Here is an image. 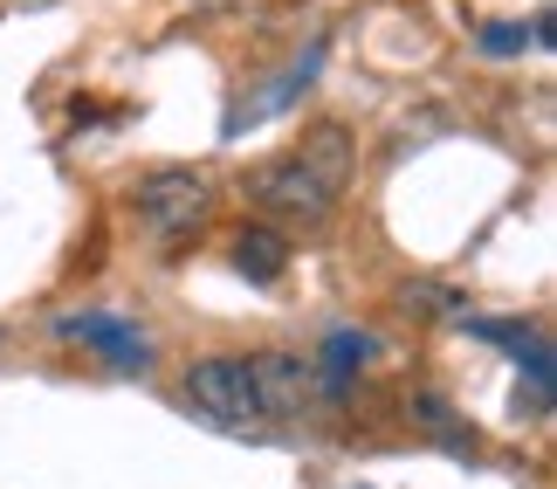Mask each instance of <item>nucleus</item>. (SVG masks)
I'll list each match as a JSON object with an SVG mask.
<instances>
[{
	"label": "nucleus",
	"mask_w": 557,
	"mask_h": 489,
	"mask_svg": "<svg viewBox=\"0 0 557 489\" xmlns=\"http://www.w3.org/2000/svg\"><path fill=\"white\" fill-rule=\"evenodd\" d=\"M317 70H324V41H310V49H304V56H296V62H289V70H283V76H275V83H269V90H262V97H248V103H242V111H234V118H227V132H242V124H262V118H275V111H289V103H296V97H304V90H310V83H317Z\"/></svg>",
	"instance_id": "6"
},
{
	"label": "nucleus",
	"mask_w": 557,
	"mask_h": 489,
	"mask_svg": "<svg viewBox=\"0 0 557 489\" xmlns=\"http://www.w3.org/2000/svg\"><path fill=\"white\" fill-rule=\"evenodd\" d=\"M372 358H379V338H372V331H331L324 352H317V372H324L337 393H351V379L366 372Z\"/></svg>",
	"instance_id": "7"
},
{
	"label": "nucleus",
	"mask_w": 557,
	"mask_h": 489,
	"mask_svg": "<svg viewBox=\"0 0 557 489\" xmlns=\"http://www.w3.org/2000/svg\"><path fill=\"white\" fill-rule=\"evenodd\" d=\"M475 49L482 56H523V49H537V35H530L523 21H482V28H475Z\"/></svg>",
	"instance_id": "9"
},
{
	"label": "nucleus",
	"mask_w": 557,
	"mask_h": 489,
	"mask_svg": "<svg viewBox=\"0 0 557 489\" xmlns=\"http://www.w3.org/2000/svg\"><path fill=\"white\" fill-rule=\"evenodd\" d=\"M186 400L213 420V428H234V435L262 420V400H255V379H248V358L242 352L193 358V366H186Z\"/></svg>",
	"instance_id": "4"
},
{
	"label": "nucleus",
	"mask_w": 557,
	"mask_h": 489,
	"mask_svg": "<svg viewBox=\"0 0 557 489\" xmlns=\"http://www.w3.org/2000/svg\"><path fill=\"white\" fill-rule=\"evenodd\" d=\"M475 338H488V345H509V352H523V345H537V331L523 325V317H461Z\"/></svg>",
	"instance_id": "11"
},
{
	"label": "nucleus",
	"mask_w": 557,
	"mask_h": 489,
	"mask_svg": "<svg viewBox=\"0 0 557 489\" xmlns=\"http://www.w3.org/2000/svg\"><path fill=\"white\" fill-rule=\"evenodd\" d=\"M248 379H255V400H262V420H304L345 400L317 372V358H296V352H248Z\"/></svg>",
	"instance_id": "3"
},
{
	"label": "nucleus",
	"mask_w": 557,
	"mask_h": 489,
	"mask_svg": "<svg viewBox=\"0 0 557 489\" xmlns=\"http://www.w3.org/2000/svg\"><path fill=\"white\" fill-rule=\"evenodd\" d=\"M62 338L90 345L103 366H117V372H145V366H152V345H145V331H138V325H124V317H111V310L62 317Z\"/></svg>",
	"instance_id": "5"
},
{
	"label": "nucleus",
	"mask_w": 557,
	"mask_h": 489,
	"mask_svg": "<svg viewBox=\"0 0 557 489\" xmlns=\"http://www.w3.org/2000/svg\"><path fill=\"white\" fill-rule=\"evenodd\" d=\"M234 269H242L248 283H275V276L289 269V242L275 235V228H242V235H234Z\"/></svg>",
	"instance_id": "8"
},
{
	"label": "nucleus",
	"mask_w": 557,
	"mask_h": 489,
	"mask_svg": "<svg viewBox=\"0 0 557 489\" xmlns=\"http://www.w3.org/2000/svg\"><path fill=\"white\" fill-rule=\"evenodd\" d=\"M413 420H420V428H434L447 449H461V455L475 449V435H461L455 420H447V400H441V393H413Z\"/></svg>",
	"instance_id": "10"
},
{
	"label": "nucleus",
	"mask_w": 557,
	"mask_h": 489,
	"mask_svg": "<svg viewBox=\"0 0 557 489\" xmlns=\"http://www.w3.org/2000/svg\"><path fill=\"white\" fill-rule=\"evenodd\" d=\"M461 296L455 290H434V283H420V290H406V310H420V317H447Z\"/></svg>",
	"instance_id": "12"
},
{
	"label": "nucleus",
	"mask_w": 557,
	"mask_h": 489,
	"mask_svg": "<svg viewBox=\"0 0 557 489\" xmlns=\"http://www.w3.org/2000/svg\"><path fill=\"white\" fill-rule=\"evenodd\" d=\"M132 215H138V228L152 242L180 248V242H193L207 228L213 186H207V173H193V166H159V173H145L132 186Z\"/></svg>",
	"instance_id": "2"
},
{
	"label": "nucleus",
	"mask_w": 557,
	"mask_h": 489,
	"mask_svg": "<svg viewBox=\"0 0 557 489\" xmlns=\"http://www.w3.org/2000/svg\"><path fill=\"white\" fill-rule=\"evenodd\" d=\"M351 186V138L345 124H317L304 145L262 159L248 173V200L283 228H324Z\"/></svg>",
	"instance_id": "1"
}]
</instances>
